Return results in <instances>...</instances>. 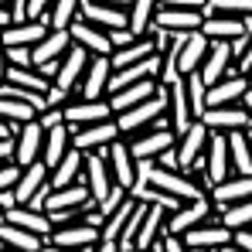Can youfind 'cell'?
I'll return each instance as SVG.
<instances>
[{"instance_id": "6da1fadb", "label": "cell", "mask_w": 252, "mask_h": 252, "mask_svg": "<svg viewBox=\"0 0 252 252\" xmlns=\"http://www.w3.org/2000/svg\"><path fill=\"white\" fill-rule=\"evenodd\" d=\"M150 184L154 188H160V191H167L174 198H181V201H194V198H205V184H201V177H194V174H188V170H170V167H157L150 170ZM147 184V188H150Z\"/></svg>"}, {"instance_id": "7a4b0ae2", "label": "cell", "mask_w": 252, "mask_h": 252, "mask_svg": "<svg viewBox=\"0 0 252 252\" xmlns=\"http://www.w3.org/2000/svg\"><path fill=\"white\" fill-rule=\"evenodd\" d=\"M211 129L201 120L188 126L181 136H177V160H181V170H205V150H208ZM205 177V174H201ZM208 191V188H205Z\"/></svg>"}, {"instance_id": "3957f363", "label": "cell", "mask_w": 252, "mask_h": 252, "mask_svg": "<svg viewBox=\"0 0 252 252\" xmlns=\"http://www.w3.org/2000/svg\"><path fill=\"white\" fill-rule=\"evenodd\" d=\"M164 113H167V85H160V92H157V95H150V99H143V102H136V106L123 109V113H116L120 136L136 133L140 126H147L150 120H157V116H164Z\"/></svg>"}, {"instance_id": "277c9868", "label": "cell", "mask_w": 252, "mask_h": 252, "mask_svg": "<svg viewBox=\"0 0 252 252\" xmlns=\"http://www.w3.org/2000/svg\"><path fill=\"white\" fill-rule=\"evenodd\" d=\"M205 188H215L218 181L232 177V154H228V133H218L211 129V140H208V150H205Z\"/></svg>"}, {"instance_id": "5b68a950", "label": "cell", "mask_w": 252, "mask_h": 252, "mask_svg": "<svg viewBox=\"0 0 252 252\" xmlns=\"http://www.w3.org/2000/svg\"><path fill=\"white\" fill-rule=\"evenodd\" d=\"M181 239H184L188 249H235L232 246V228L221 218H208V221L188 228Z\"/></svg>"}, {"instance_id": "8992f818", "label": "cell", "mask_w": 252, "mask_h": 252, "mask_svg": "<svg viewBox=\"0 0 252 252\" xmlns=\"http://www.w3.org/2000/svg\"><path fill=\"white\" fill-rule=\"evenodd\" d=\"M109 75H113L109 55H92L82 72V82L75 89V95L79 99H106L109 95Z\"/></svg>"}, {"instance_id": "52a82bcc", "label": "cell", "mask_w": 252, "mask_h": 252, "mask_svg": "<svg viewBox=\"0 0 252 252\" xmlns=\"http://www.w3.org/2000/svg\"><path fill=\"white\" fill-rule=\"evenodd\" d=\"M215 218V205H211V198H194V201H184L177 211H170L167 221H164V232L170 235H184L188 228H194V225H201V221H208Z\"/></svg>"}, {"instance_id": "ba28073f", "label": "cell", "mask_w": 252, "mask_h": 252, "mask_svg": "<svg viewBox=\"0 0 252 252\" xmlns=\"http://www.w3.org/2000/svg\"><path fill=\"white\" fill-rule=\"evenodd\" d=\"M99 228L89 221H72V225H58L48 239V249H95L99 246Z\"/></svg>"}, {"instance_id": "9c48e42d", "label": "cell", "mask_w": 252, "mask_h": 252, "mask_svg": "<svg viewBox=\"0 0 252 252\" xmlns=\"http://www.w3.org/2000/svg\"><path fill=\"white\" fill-rule=\"evenodd\" d=\"M82 184L89 188V194H92L95 201H102V198L109 194V188L116 184V177H113V170H109V160H106V154H102V150H89V154H85Z\"/></svg>"}, {"instance_id": "30bf717a", "label": "cell", "mask_w": 252, "mask_h": 252, "mask_svg": "<svg viewBox=\"0 0 252 252\" xmlns=\"http://www.w3.org/2000/svg\"><path fill=\"white\" fill-rule=\"evenodd\" d=\"M126 143H129V154H133V160H143V157H160L167 147L177 143V133L164 126V129H140V133H133V136H123Z\"/></svg>"}, {"instance_id": "8fae6325", "label": "cell", "mask_w": 252, "mask_h": 252, "mask_svg": "<svg viewBox=\"0 0 252 252\" xmlns=\"http://www.w3.org/2000/svg\"><path fill=\"white\" fill-rule=\"evenodd\" d=\"M41 150H44V126L38 123V116H34V120L17 126V136H14V160H17L21 167H28V164L41 160Z\"/></svg>"}, {"instance_id": "7c38bea8", "label": "cell", "mask_w": 252, "mask_h": 252, "mask_svg": "<svg viewBox=\"0 0 252 252\" xmlns=\"http://www.w3.org/2000/svg\"><path fill=\"white\" fill-rule=\"evenodd\" d=\"M120 136V126H116V116H109V120H99V123H89V126H75L72 129V143L79 147V150H102L106 154V147L113 143Z\"/></svg>"}, {"instance_id": "4fadbf2b", "label": "cell", "mask_w": 252, "mask_h": 252, "mask_svg": "<svg viewBox=\"0 0 252 252\" xmlns=\"http://www.w3.org/2000/svg\"><path fill=\"white\" fill-rule=\"evenodd\" d=\"M201 123L208 129H218V133H232V129H249L252 116L246 113L242 102H232V106H208L201 113Z\"/></svg>"}, {"instance_id": "5bb4252c", "label": "cell", "mask_w": 252, "mask_h": 252, "mask_svg": "<svg viewBox=\"0 0 252 252\" xmlns=\"http://www.w3.org/2000/svg\"><path fill=\"white\" fill-rule=\"evenodd\" d=\"M208 198H211V205H215V211H225V208H232L235 201L252 198V174H232V177L218 181L208 191Z\"/></svg>"}, {"instance_id": "9a60e30c", "label": "cell", "mask_w": 252, "mask_h": 252, "mask_svg": "<svg viewBox=\"0 0 252 252\" xmlns=\"http://www.w3.org/2000/svg\"><path fill=\"white\" fill-rule=\"evenodd\" d=\"M65 123L72 126H89V123H99V120H109L113 116V106H109V99H68L65 106Z\"/></svg>"}, {"instance_id": "2e32d148", "label": "cell", "mask_w": 252, "mask_h": 252, "mask_svg": "<svg viewBox=\"0 0 252 252\" xmlns=\"http://www.w3.org/2000/svg\"><path fill=\"white\" fill-rule=\"evenodd\" d=\"M89 51H85L82 44H75L72 41V48L62 55V65H58V75H55V82L51 85H58V89H65V92H75L79 89V82H82V72H85V65H89Z\"/></svg>"}, {"instance_id": "e0dca14e", "label": "cell", "mask_w": 252, "mask_h": 252, "mask_svg": "<svg viewBox=\"0 0 252 252\" xmlns=\"http://www.w3.org/2000/svg\"><path fill=\"white\" fill-rule=\"evenodd\" d=\"M79 17H82V21H89V24L106 28V31H113V28H126V24H129L126 7L99 3V0H82V3H79Z\"/></svg>"}, {"instance_id": "ac0fdd59", "label": "cell", "mask_w": 252, "mask_h": 252, "mask_svg": "<svg viewBox=\"0 0 252 252\" xmlns=\"http://www.w3.org/2000/svg\"><path fill=\"white\" fill-rule=\"evenodd\" d=\"M201 21H205L201 7H167V3H160L157 14H154V24H160L167 31H194V28H201Z\"/></svg>"}, {"instance_id": "d6986e66", "label": "cell", "mask_w": 252, "mask_h": 252, "mask_svg": "<svg viewBox=\"0 0 252 252\" xmlns=\"http://www.w3.org/2000/svg\"><path fill=\"white\" fill-rule=\"evenodd\" d=\"M246 89H249V79H246L242 72H228L225 79H218L215 85H208L205 102H208V106H232V102H242ZM208 106H205V109H208Z\"/></svg>"}, {"instance_id": "ffe728a7", "label": "cell", "mask_w": 252, "mask_h": 252, "mask_svg": "<svg viewBox=\"0 0 252 252\" xmlns=\"http://www.w3.org/2000/svg\"><path fill=\"white\" fill-rule=\"evenodd\" d=\"M68 31H72V41L82 44L89 55H113V41H109V31H106V28L89 24V21H82V17H75Z\"/></svg>"}, {"instance_id": "44dd1931", "label": "cell", "mask_w": 252, "mask_h": 252, "mask_svg": "<svg viewBox=\"0 0 252 252\" xmlns=\"http://www.w3.org/2000/svg\"><path fill=\"white\" fill-rule=\"evenodd\" d=\"M136 201H140V198H133V194H129L116 211H109V215H106V221H102V235H99V246H95V249H102V252H116V249H120L123 225H126V218L133 215Z\"/></svg>"}, {"instance_id": "7402d4cb", "label": "cell", "mask_w": 252, "mask_h": 252, "mask_svg": "<svg viewBox=\"0 0 252 252\" xmlns=\"http://www.w3.org/2000/svg\"><path fill=\"white\" fill-rule=\"evenodd\" d=\"M208 48H211V38L201 31V28L188 31V38H184V44H181V55H177V72H181V75L198 72L201 62H205V55H208Z\"/></svg>"}, {"instance_id": "603a6c76", "label": "cell", "mask_w": 252, "mask_h": 252, "mask_svg": "<svg viewBox=\"0 0 252 252\" xmlns=\"http://www.w3.org/2000/svg\"><path fill=\"white\" fill-rule=\"evenodd\" d=\"M160 92V79L157 75H150V79H140V82L126 85L120 92H109V106H113V116L116 113H123L129 106H136V102H143V99H150V95H157Z\"/></svg>"}, {"instance_id": "cb8c5ba5", "label": "cell", "mask_w": 252, "mask_h": 252, "mask_svg": "<svg viewBox=\"0 0 252 252\" xmlns=\"http://www.w3.org/2000/svg\"><path fill=\"white\" fill-rule=\"evenodd\" d=\"M68 48H72V31H68V28H51L38 44H31V65L55 62V58H62Z\"/></svg>"}, {"instance_id": "d4e9b609", "label": "cell", "mask_w": 252, "mask_h": 252, "mask_svg": "<svg viewBox=\"0 0 252 252\" xmlns=\"http://www.w3.org/2000/svg\"><path fill=\"white\" fill-rule=\"evenodd\" d=\"M167 116H170V129L177 136L194 123V113H191V102H188V92H184V79L167 85Z\"/></svg>"}, {"instance_id": "484cf974", "label": "cell", "mask_w": 252, "mask_h": 252, "mask_svg": "<svg viewBox=\"0 0 252 252\" xmlns=\"http://www.w3.org/2000/svg\"><path fill=\"white\" fill-rule=\"evenodd\" d=\"M106 160H109V170H113V177H116L123 188H133L136 160H133V154H129V143H126L123 136H116V140L106 147Z\"/></svg>"}, {"instance_id": "4316f807", "label": "cell", "mask_w": 252, "mask_h": 252, "mask_svg": "<svg viewBox=\"0 0 252 252\" xmlns=\"http://www.w3.org/2000/svg\"><path fill=\"white\" fill-rule=\"evenodd\" d=\"M51 181V167L44 164V160H34V164H28V167L21 170V177H17V184H14V194H17V205H28L38 191H41L44 184Z\"/></svg>"}, {"instance_id": "83f0119b", "label": "cell", "mask_w": 252, "mask_h": 252, "mask_svg": "<svg viewBox=\"0 0 252 252\" xmlns=\"http://www.w3.org/2000/svg\"><path fill=\"white\" fill-rule=\"evenodd\" d=\"M201 79L208 85H215L218 79H225L228 72H232V44L228 41H211L208 55H205V62H201Z\"/></svg>"}, {"instance_id": "f1b7e54d", "label": "cell", "mask_w": 252, "mask_h": 252, "mask_svg": "<svg viewBox=\"0 0 252 252\" xmlns=\"http://www.w3.org/2000/svg\"><path fill=\"white\" fill-rule=\"evenodd\" d=\"M48 31H51L48 21H14V24L0 28V41H3V48H10V44H38Z\"/></svg>"}, {"instance_id": "f546056e", "label": "cell", "mask_w": 252, "mask_h": 252, "mask_svg": "<svg viewBox=\"0 0 252 252\" xmlns=\"http://www.w3.org/2000/svg\"><path fill=\"white\" fill-rule=\"evenodd\" d=\"M82 164H85V150H79L75 143L65 150V157L51 167V188H65V184H75L82 181Z\"/></svg>"}, {"instance_id": "4dcf8cb0", "label": "cell", "mask_w": 252, "mask_h": 252, "mask_svg": "<svg viewBox=\"0 0 252 252\" xmlns=\"http://www.w3.org/2000/svg\"><path fill=\"white\" fill-rule=\"evenodd\" d=\"M201 31L208 34L211 41H232V38L246 34V24H242V17H235V14H208V17L201 21Z\"/></svg>"}, {"instance_id": "1f68e13d", "label": "cell", "mask_w": 252, "mask_h": 252, "mask_svg": "<svg viewBox=\"0 0 252 252\" xmlns=\"http://www.w3.org/2000/svg\"><path fill=\"white\" fill-rule=\"evenodd\" d=\"M68 147H72V126H68V123H58V126H51V129H44L41 160L48 164V167H55V164L65 157Z\"/></svg>"}, {"instance_id": "d6a6232c", "label": "cell", "mask_w": 252, "mask_h": 252, "mask_svg": "<svg viewBox=\"0 0 252 252\" xmlns=\"http://www.w3.org/2000/svg\"><path fill=\"white\" fill-rule=\"evenodd\" d=\"M0 246H7V249H21V252H34V249H44L48 242H44L38 232H28V228H21V225L3 221V225H0Z\"/></svg>"}, {"instance_id": "836d02e7", "label": "cell", "mask_w": 252, "mask_h": 252, "mask_svg": "<svg viewBox=\"0 0 252 252\" xmlns=\"http://www.w3.org/2000/svg\"><path fill=\"white\" fill-rule=\"evenodd\" d=\"M167 215L170 211L160 208V205H147V215H143V225H140V232H136V246H133V249H150L154 239H160Z\"/></svg>"}, {"instance_id": "e575fe53", "label": "cell", "mask_w": 252, "mask_h": 252, "mask_svg": "<svg viewBox=\"0 0 252 252\" xmlns=\"http://www.w3.org/2000/svg\"><path fill=\"white\" fill-rule=\"evenodd\" d=\"M228 154H232V174H252V143L246 129L228 133Z\"/></svg>"}, {"instance_id": "d590c367", "label": "cell", "mask_w": 252, "mask_h": 252, "mask_svg": "<svg viewBox=\"0 0 252 252\" xmlns=\"http://www.w3.org/2000/svg\"><path fill=\"white\" fill-rule=\"evenodd\" d=\"M157 48H154V38L150 34H143V38H136L133 44H123V48H113V55H109V62H113V68H123V65H133V62H143L147 55H154Z\"/></svg>"}, {"instance_id": "8d00e7d4", "label": "cell", "mask_w": 252, "mask_h": 252, "mask_svg": "<svg viewBox=\"0 0 252 252\" xmlns=\"http://www.w3.org/2000/svg\"><path fill=\"white\" fill-rule=\"evenodd\" d=\"M160 0H129L126 14H129V31L133 34H147V28L154 24V14H157Z\"/></svg>"}, {"instance_id": "74e56055", "label": "cell", "mask_w": 252, "mask_h": 252, "mask_svg": "<svg viewBox=\"0 0 252 252\" xmlns=\"http://www.w3.org/2000/svg\"><path fill=\"white\" fill-rule=\"evenodd\" d=\"M184 92H188V102H191V113H194V120H201V113H205V92H208V82L201 79V72H188L184 75Z\"/></svg>"}, {"instance_id": "f35d334b", "label": "cell", "mask_w": 252, "mask_h": 252, "mask_svg": "<svg viewBox=\"0 0 252 252\" xmlns=\"http://www.w3.org/2000/svg\"><path fill=\"white\" fill-rule=\"evenodd\" d=\"M79 3L82 0H51V10H48V28H72V21L79 17Z\"/></svg>"}, {"instance_id": "ab89813d", "label": "cell", "mask_w": 252, "mask_h": 252, "mask_svg": "<svg viewBox=\"0 0 252 252\" xmlns=\"http://www.w3.org/2000/svg\"><path fill=\"white\" fill-rule=\"evenodd\" d=\"M34 116H38V109H34V106H28V102L14 99V95H0V120L28 123V120H34Z\"/></svg>"}, {"instance_id": "60d3db41", "label": "cell", "mask_w": 252, "mask_h": 252, "mask_svg": "<svg viewBox=\"0 0 252 252\" xmlns=\"http://www.w3.org/2000/svg\"><path fill=\"white\" fill-rule=\"evenodd\" d=\"M218 218L235 232V228H249L252 225V198H246V201H235L232 208H225V211H218Z\"/></svg>"}, {"instance_id": "b9f144b4", "label": "cell", "mask_w": 252, "mask_h": 252, "mask_svg": "<svg viewBox=\"0 0 252 252\" xmlns=\"http://www.w3.org/2000/svg\"><path fill=\"white\" fill-rule=\"evenodd\" d=\"M147 205H150V201H136V208H133V215L126 218V225H123V235H120V249H133V246H136V232H140V225H143V215H147Z\"/></svg>"}, {"instance_id": "7bdbcfd3", "label": "cell", "mask_w": 252, "mask_h": 252, "mask_svg": "<svg viewBox=\"0 0 252 252\" xmlns=\"http://www.w3.org/2000/svg\"><path fill=\"white\" fill-rule=\"evenodd\" d=\"M205 17L208 14H235V17H246L252 14V0H205Z\"/></svg>"}, {"instance_id": "ee69618b", "label": "cell", "mask_w": 252, "mask_h": 252, "mask_svg": "<svg viewBox=\"0 0 252 252\" xmlns=\"http://www.w3.org/2000/svg\"><path fill=\"white\" fill-rule=\"evenodd\" d=\"M21 164H17V160H0V191H3V188H14V184H17V177H21Z\"/></svg>"}, {"instance_id": "f6af8a7d", "label": "cell", "mask_w": 252, "mask_h": 252, "mask_svg": "<svg viewBox=\"0 0 252 252\" xmlns=\"http://www.w3.org/2000/svg\"><path fill=\"white\" fill-rule=\"evenodd\" d=\"M7 51V65H31V44H10Z\"/></svg>"}, {"instance_id": "bcb514c9", "label": "cell", "mask_w": 252, "mask_h": 252, "mask_svg": "<svg viewBox=\"0 0 252 252\" xmlns=\"http://www.w3.org/2000/svg\"><path fill=\"white\" fill-rule=\"evenodd\" d=\"M136 38H143V34H133V31H129V24H126V28H113V31H109V41H113V48L133 44Z\"/></svg>"}, {"instance_id": "7dc6e473", "label": "cell", "mask_w": 252, "mask_h": 252, "mask_svg": "<svg viewBox=\"0 0 252 252\" xmlns=\"http://www.w3.org/2000/svg\"><path fill=\"white\" fill-rule=\"evenodd\" d=\"M51 10V0H28V17L31 21H44Z\"/></svg>"}, {"instance_id": "c3c4849f", "label": "cell", "mask_w": 252, "mask_h": 252, "mask_svg": "<svg viewBox=\"0 0 252 252\" xmlns=\"http://www.w3.org/2000/svg\"><path fill=\"white\" fill-rule=\"evenodd\" d=\"M232 246H235V249L252 252V225H249V228H235V232H232Z\"/></svg>"}, {"instance_id": "681fc988", "label": "cell", "mask_w": 252, "mask_h": 252, "mask_svg": "<svg viewBox=\"0 0 252 252\" xmlns=\"http://www.w3.org/2000/svg\"><path fill=\"white\" fill-rule=\"evenodd\" d=\"M157 164H160V167H170V170H181V160H177V143L167 147V150L157 157Z\"/></svg>"}, {"instance_id": "f907efd6", "label": "cell", "mask_w": 252, "mask_h": 252, "mask_svg": "<svg viewBox=\"0 0 252 252\" xmlns=\"http://www.w3.org/2000/svg\"><path fill=\"white\" fill-rule=\"evenodd\" d=\"M14 205H17V194H14V188H3V191H0V208L10 211Z\"/></svg>"}, {"instance_id": "816d5d0a", "label": "cell", "mask_w": 252, "mask_h": 252, "mask_svg": "<svg viewBox=\"0 0 252 252\" xmlns=\"http://www.w3.org/2000/svg\"><path fill=\"white\" fill-rule=\"evenodd\" d=\"M167 7H205V0H160Z\"/></svg>"}, {"instance_id": "f5cc1de1", "label": "cell", "mask_w": 252, "mask_h": 252, "mask_svg": "<svg viewBox=\"0 0 252 252\" xmlns=\"http://www.w3.org/2000/svg\"><path fill=\"white\" fill-rule=\"evenodd\" d=\"M10 24V10H7V3H0V28H7Z\"/></svg>"}, {"instance_id": "db71d44e", "label": "cell", "mask_w": 252, "mask_h": 252, "mask_svg": "<svg viewBox=\"0 0 252 252\" xmlns=\"http://www.w3.org/2000/svg\"><path fill=\"white\" fill-rule=\"evenodd\" d=\"M7 75V51H3V41H0V79Z\"/></svg>"}, {"instance_id": "11a10c76", "label": "cell", "mask_w": 252, "mask_h": 252, "mask_svg": "<svg viewBox=\"0 0 252 252\" xmlns=\"http://www.w3.org/2000/svg\"><path fill=\"white\" fill-rule=\"evenodd\" d=\"M242 106H246V113L252 116V85L246 89V95H242Z\"/></svg>"}, {"instance_id": "9f6ffc18", "label": "cell", "mask_w": 252, "mask_h": 252, "mask_svg": "<svg viewBox=\"0 0 252 252\" xmlns=\"http://www.w3.org/2000/svg\"><path fill=\"white\" fill-rule=\"evenodd\" d=\"M99 3H113V7H129V0H99Z\"/></svg>"}, {"instance_id": "6f0895ef", "label": "cell", "mask_w": 252, "mask_h": 252, "mask_svg": "<svg viewBox=\"0 0 252 252\" xmlns=\"http://www.w3.org/2000/svg\"><path fill=\"white\" fill-rule=\"evenodd\" d=\"M246 136H249V143H252V126H249V129H246Z\"/></svg>"}, {"instance_id": "680465c9", "label": "cell", "mask_w": 252, "mask_h": 252, "mask_svg": "<svg viewBox=\"0 0 252 252\" xmlns=\"http://www.w3.org/2000/svg\"><path fill=\"white\" fill-rule=\"evenodd\" d=\"M246 79H249V85H252V68H249V72H246Z\"/></svg>"}, {"instance_id": "91938a15", "label": "cell", "mask_w": 252, "mask_h": 252, "mask_svg": "<svg viewBox=\"0 0 252 252\" xmlns=\"http://www.w3.org/2000/svg\"><path fill=\"white\" fill-rule=\"evenodd\" d=\"M0 3H7V0H0Z\"/></svg>"}]
</instances>
